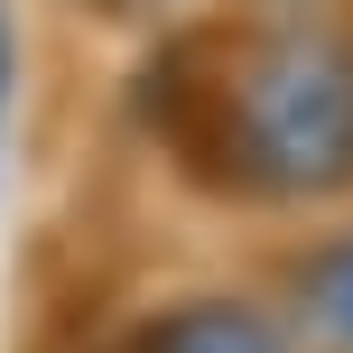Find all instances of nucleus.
I'll return each instance as SVG.
<instances>
[{
    "mask_svg": "<svg viewBox=\"0 0 353 353\" xmlns=\"http://www.w3.org/2000/svg\"><path fill=\"white\" fill-rule=\"evenodd\" d=\"M223 149L261 195L353 186V47H335V37H261L223 93Z\"/></svg>",
    "mask_w": 353,
    "mask_h": 353,
    "instance_id": "f257e3e1",
    "label": "nucleus"
},
{
    "mask_svg": "<svg viewBox=\"0 0 353 353\" xmlns=\"http://www.w3.org/2000/svg\"><path fill=\"white\" fill-rule=\"evenodd\" d=\"M140 353H288V344H279V325H270L261 307H242V298H195V307H176V316L149 325Z\"/></svg>",
    "mask_w": 353,
    "mask_h": 353,
    "instance_id": "f03ea898",
    "label": "nucleus"
},
{
    "mask_svg": "<svg viewBox=\"0 0 353 353\" xmlns=\"http://www.w3.org/2000/svg\"><path fill=\"white\" fill-rule=\"evenodd\" d=\"M298 316H307V335L325 353H353V232L325 242L316 261L298 270Z\"/></svg>",
    "mask_w": 353,
    "mask_h": 353,
    "instance_id": "7ed1b4c3",
    "label": "nucleus"
},
{
    "mask_svg": "<svg viewBox=\"0 0 353 353\" xmlns=\"http://www.w3.org/2000/svg\"><path fill=\"white\" fill-rule=\"evenodd\" d=\"M10 74H19V56H10V10H0V121H10Z\"/></svg>",
    "mask_w": 353,
    "mask_h": 353,
    "instance_id": "20e7f679",
    "label": "nucleus"
},
{
    "mask_svg": "<svg viewBox=\"0 0 353 353\" xmlns=\"http://www.w3.org/2000/svg\"><path fill=\"white\" fill-rule=\"evenodd\" d=\"M121 10H140V0H121Z\"/></svg>",
    "mask_w": 353,
    "mask_h": 353,
    "instance_id": "39448f33",
    "label": "nucleus"
}]
</instances>
